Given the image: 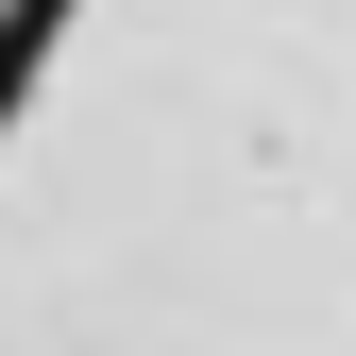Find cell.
<instances>
[{
    "instance_id": "6da1fadb",
    "label": "cell",
    "mask_w": 356,
    "mask_h": 356,
    "mask_svg": "<svg viewBox=\"0 0 356 356\" xmlns=\"http://www.w3.org/2000/svg\"><path fill=\"white\" fill-rule=\"evenodd\" d=\"M0 85V356H356V0H34Z\"/></svg>"
}]
</instances>
